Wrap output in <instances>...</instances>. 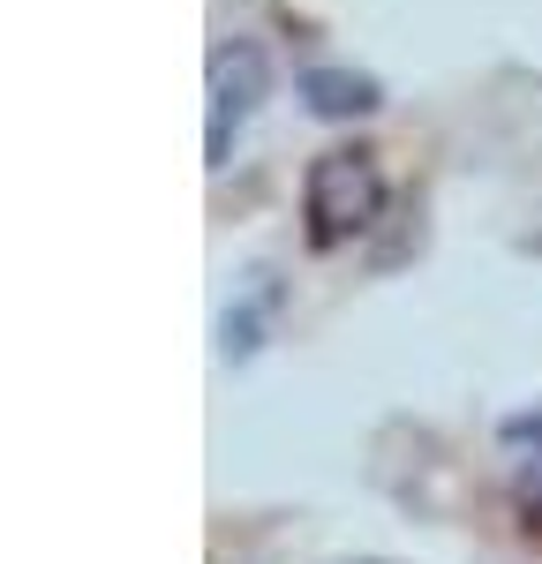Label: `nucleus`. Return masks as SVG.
<instances>
[{
  "label": "nucleus",
  "instance_id": "nucleus-1",
  "mask_svg": "<svg viewBox=\"0 0 542 564\" xmlns=\"http://www.w3.org/2000/svg\"><path fill=\"white\" fill-rule=\"evenodd\" d=\"M384 212V174H377V159L355 151V143H339V151H324L302 181V218H310V249H339V241H355L369 234Z\"/></svg>",
  "mask_w": 542,
  "mask_h": 564
},
{
  "label": "nucleus",
  "instance_id": "nucleus-2",
  "mask_svg": "<svg viewBox=\"0 0 542 564\" xmlns=\"http://www.w3.org/2000/svg\"><path fill=\"white\" fill-rule=\"evenodd\" d=\"M264 90H271V61L257 39H226L212 53V113H204V166L212 174L234 159V135L249 129V113L264 106Z\"/></svg>",
  "mask_w": 542,
  "mask_h": 564
},
{
  "label": "nucleus",
  "instance_id": "nucleus-3",
  "mask_svg": "<svg viewBox=\"0 0 542 564\" xmlns=\"http://www.w3.org/2000/svg\"><path fill=\"white\" fill-rule=\"evenodd\" d=\"M302 98H310V113H324V121H347V113H369L377 106V84L369 76H347V68H310L302 76Z\"/></svg>",
  "mask_w": 542,
  "mask_h": 564
}]
</instances>
